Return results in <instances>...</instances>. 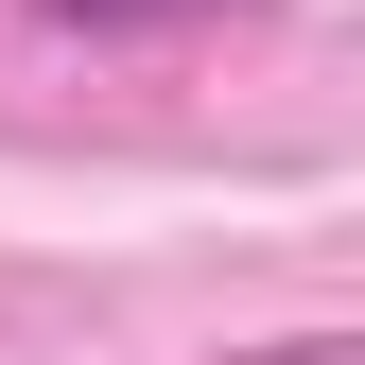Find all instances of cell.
I'll list each match as a JSON object with an SVG mask.
<instances>
[{"label": "cell", "mask_w": 365, "mask_h": 365, "mask_svg": "<svg viewBox=\"0 0 365 365\" xmlns=\"http://www.w3.org/2000/svg\"><path fill=\"white\" fill-rule=\"evenodd\" d=\"M53 35H174V18H209V0H35Z\"/></svg>", "instance_id": "obj_1"}, {"label": "cell", "mask_w": 365, "mask_h": 365, "mask_svg": "<svg viewBox=\"0 0 365 365\" xmlns=\"http://www.w3.org/2000/svg\"><path fill=\"white\" fill-rule=\"evenodd\" d=\"M226 365H365V331H279V348H226Z\"/></svg>", "instance_id": "obj_2"}]
</instances>
